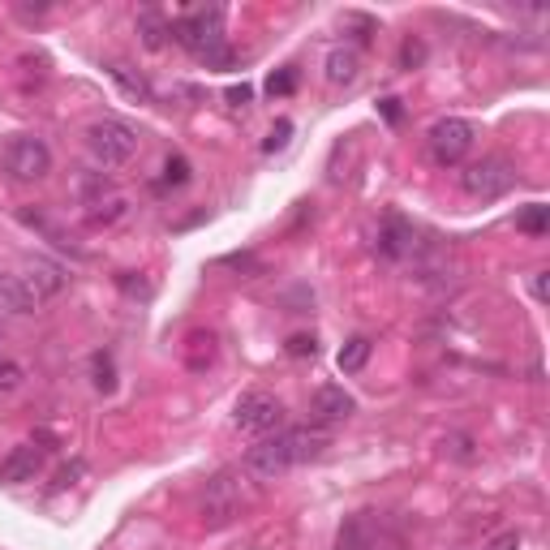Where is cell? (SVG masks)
<instances>
[{"label": "cell", "instance_id": "1", "mask_svg": "<svg viewBox=\"0 0 550 550\" xmlns=\"http://www.w3.org/2000/svg\"><path fill=\"white\" fill-rule=\"evenodd\" d=\"M331 447V430L323 426H293V430H275L267 439H258L250 452H245V469H250L258 482H275L288 469L310 465Z\"/></svg>", "mask_w": 550, "mask_h": 550}, {"label": "cell", "instance_id": "2", "mask_svg": "<svg viewBox=\"0 0 550 550\" xmlns=\"http://www.w3.org/2000/svg\"><path fill=\"white\" fill-rule=\"evenodd\" d=\"M172 39L185 52H194L202 65L211 69H228L233 65V48L224 39V9H194L181 22H172Z\"/></svg>", "mask_w": 550, "mask_h": 550}, {"label": "cell", "instance_id": "3", "mask_svg": "<svg viewBox=\"0 0 550 550\" xmlns=\"http://www.w3.org/2000/svg\"><path fill=\"white\" fill-rule=\"evenodd\" d=\"M86 151L99 168H125L138 151V134L125 121H95L86 129Z\"/></svg>", "mask_w": 550, "mask_h": 550}, {"label": "cell", "instance_id": "4", "mask_svg": "<svg viewBox=\"0 0 550 550\" xmlns=\"http://www.w3.org/2000/svg\"><path fill=\"white\" fill-rule=\"evenodd\" d=\"M0 164H5L13 181H43L52 172V151L35 134H13L5 142V151H0Z\"/></svg>", "mask_w": 550, "mask_h": 550}, {"label": "cell", "instance_id": "5", "mask_svg": "<svg viewBox=\"0 0 550 550\" xmlns=\"http://www.w3.org/2000/svg\"><path fill=\"white\" fill-rule=\"evenodd\" d=\"M430 159L439 168H456V164H465L469 151H473V142H477V129L465 121V117H443V121H434L430 125Z\"/></svg>", "mask_w": 550, "mask_h": 550}, {"label": "cell", "instance_id": "6", "mask_svg": "<svg viewBox=\"0 0 550 550\" xmlns=\"http://www.w3.org/2000/svg\"><path fill=\"white\" fill-rule=\"evenodd\" d=\"M284 422V404L275 400L271 392H245L237 400V413H233V426L241 434H250V439H267L275 434Z\"/></svg>", "mask_w": 550, "mask_h": 550}, {"label": "cell", "instance_id": "7", "mask_svg": "<svg viewBox=\"0 0 550 550\" xmlns=\"http://www.w3.org/2000/svg\"><path fill=\"white\" fill-rule=\"evenodd\" d=\"M460 185H465L469 198H503L516 185V168L508 164V159L490 155V159H482V164H469L465 172H460Z\"/></svg>", "mask_w": 550, "mask_h": 550}, {"label": "cell", "instance_id": "8", "mask_svg": "<svg viewBox=\"0 0 550 550\" xmlns=\"http://www.w3.org/2000/svg\"><path fill=\"white\" fill-rule=\"evenodd\" d=\"M241 482H237V473H215L211 482H207V495H202V520L207 525H228L233 516H241Z\"/></svg>", "mask_w": 550, "mask_h": 550}, {"label": "cell", "instance_id": "9", "mask_svg": "<svg viewBox=\"0 0 550 550\" xmlns=\"http://www.w3.org/2000/svg\"><path fill=\"white\" fill-rule=\"evenodd\" d=\"M383 546H400V542L387 538L383 520L374 512H357L349 525L340 529V542H336V550H383Z\"/></svg>", "mask_w": 550, "mask_h": 550}, {"label": "cell", "instance_id": "10", "mask_svg": "<svg viewBox=\"0 0 550 550\" xmlns=\"http://www.w3.org/2000/svg\"><path fill=\"white\" fill-rule=\"evenodd\" d=\"M353 413H357V400L344 392V387H336V383L318 387V392L310 396V417H314V426H323V430L349 422Z\"/></svg>", "mask_w": 550, "mask_h": 550}, {"label": "cell", "instance_id": "11", "mask_svg": "<svg viewBox=\"0 0 550 550\" xmlns=\"http://www.w3.org/2000/svg\"><path fill=\"white\" fill-rule=\"evenodd\" d=\"M43 469V447L35 443H22V447H13V452L0 460V482H9V486H22V482H35V473Z\"/></svg>", "mask_w": 550, "mask_h": 550}, {"label": "cell", "instance_id": "12", "mask_svg": "<svg viewBox=\"0 0 550 550\" xmlns=\"http://www.w3.org/2000/svg\"><path fill=\"white\" fill-rule=\"evenodd\" d=\"M22 280L31 284V293H35L39 301H48V297H56V293H61V288L69 284V275H65L61 263H52V258H31Z\"/></svg>", "mask_w": 550, "mask_h": 550}, {"label": "cell", "instance_id": "13", "mask_svg": "<svg viewBox=\"0 0 550 550\" xmlns=\"http://www.w3.org/2000/svg\"><path fill=\"white\" fill-rule=\"evenodd\" d=\"M39 306H43V301L31 293V284H26L22 275L0 271V310H9V314H35Z\"/></svg>", "mask_w": 550, "mask_h": 550}, {"label": "cell", "instance_id": "14", "mask_svg": "<svg viewBox=\"0 0 550 550\" xmlns=\"http://www.w3.org/2000/svg\"><path fill=\"white\" fill-rule=\"evenodd\" d=\"M413 250H417L413 224H404L400 215H392V220L383 224V233H379V254H383V258H409Z\"/></svg>", "mask_w": 550, "mask_h": 550}, {"label": "cell", "instance_id": "15", "mask_svg": "<svg viewBox=\"0 0 550 550\" xmlns=\"http://www.w3.org/2000/svg\"><path fill=\"white\" fill-rule=\"evenodd\" d=\"M108 78L121 86V91L129 95V99H138V104H151L155 99V91H151V82L138 74V69H129V65H121V61H108Z\"/></svg>", "mask_w": 550, "mask_h": 550}, {"label": "cell", "instance_id": "16", "mask_svg": "<svg viewBox=\"0 0 550 550\" xmlns=\"http://www.w3.org/2000/svg\"><path fill=\"white\" fill-rule=\"evenodd\" d=\"M357 74H361V56L353 48H336L327 56V82L331 86H349V82H357Z\"/></svg>", "mask_w": 550, "mask_h": 550}, {"label": "cell", "instance_id": "17", "mask_svg": "<svg viewBox=\"0 0 550 550\" xmlns=\"http://www.w3.org/2000/svg\"><path fill=\"white\" fill-rule=\"evenodd\" d=\"M516 228H520V233H529V237H542L550 228V207H546V202H529V207L516 215Z\"/></svg>", "mask_w": 550, "mask_h": 550}, {"label": "cell", "instance_id": "18", "mask_svg": "<svg viewBox=\"0 0 550 550\" xmlns=\"http://www.w3.org/2000/svg\"><path fill=\"white\" fill-rule=\"evenodd\" d=\"M366 361H370V340H366V336H353V340H349V344H344V349H340L336 366H340L344 374H357L361 366H366Z\"/></svg>", "mask_w": 550, "mask_h": 550}, {"label": "cell", "instance_id": "19", "mask_svg": "<svg viewBox=\"0 0 550 550\" xmlns=\"http://www.w3.org/2000/svg\"><path fill=\"white\" fill-rule=\"evenodd\" d=\"M138 35H142V43H147V48H164V35H172V26H164V18H159V13L142 9V13H138Z\"/></svg>", "mask_w": 550, "mask_h": 550}, {"label": "cell", "instance_id": "20", "mask_svg": "<svg viewBox=\"0 0 550 550\" xmlns=\"http://www.w3.org/2000/svg\"><path fill=\"white\" fill-rule=\"evenodd\" d=\"M91 366H95V387H99V392H112V387H117V374H112V357H108V353H95Z\"/></svg>", "mask_w": 550, "mask_h": 550}, {"label": "cell", "instance_id": "21", "mask_svg": "<svg viewBox=\"0 0 550 550\" xmlns=\"http://www.w3.org/2000/svg\"><path fill=\"white\" fill-rule=\"evenodd\" d=\"M164 181H168V185H185V181H190V159H185V155H168Z\"/></svg>", "mask_w": 550, "mask_h": 550}, {"label": "cell", "instance_id": "22", "mask_svg": "<svg viewBox=\"0 0 550 550\" xmlns=\"http://www.w3.org/2000/svg\"><path fill=\"white\" fill-rule=\"evenodd\" d=\"M293 86H297V69L288 65V69H280V74L267 78V95H293Z\"/></svg>", "mask_w": 550, "mask_h": 550}, {"label": "cell", "instance_id": "23", "mask_svg": "<svg viewBox=\"0 0 550 550\" xmlns=\"http://www.w3.org/2000/svg\"><path fill=\"white\" fill-rule=\"evenodd\" d=\"M22 379H26V370L18 361H0V392H18Z\"/></svg>", "mask_w": 550, "mask_h": 550}, {"label": "cell", "instance_id": "24", "mask_svg": "<svg viewBox=\"0 0 550 550\" xmlns=\"http://www.w3.org/2000/svg\"><path fill=\"white\" fill-rule=\"evenodd\" d=\"M288 134H293V121H275V129L267 134V142H263V151L271 155V151H284L288 147Z\"/></svg>", "mask_w": 550, "mask_h": 550}, {"label": "cell", "instance_id": "25", "mask_svg": "<svg viewBox=\"0 0 550 550\" xmlns=\"http://www.w3.org/2000/svg\"><path fill=\"white\" fill-rule=\"evenodd\" d=\"M417 61H422V43H417V39H404V48H400V69H413Z\"/></svg>", "mask_w": 550, "mask_h": 550}, {"label": "cell", "instance_id": "26", "mask_svg": "<svg viewBox=\"0 0 550 550\" xmlns=\"http://www.w3.org/2000/svg\"><path fill=\"white\" fill-rule=\"evenodd\" d=\"M314 349H318V344H314V336H293V340H288V353H293V357H314Z\"/></svg>", "mask_w": 550, "mask_h": 550}, {"label": "cell", "instance_id": "27", "mask_svg": "<svg viewBox=\"0 0 550 550\" xmlns=\"http://www.w3.org/2000/svg\"><path fill=\"white\" fill-rule=\"evenodd\" d=\"M486 550H520V533H516V529H512V533H499V538L490 542Z\"/></svg>", "mask_w": 550, "mask_h": 550}, {"label": "cell", "instance_id": "28", "mask_svg": "<svg viewBox=\"0 0 550 550\" xmlns=\"http://www.w3.org/2000/svg\"><path fill=\"white\" fill-rule=\"evenodd\" d=\"M250 99H254V91H250V86H233V91H228V104H233V108H245V104H250Z\"/></svg>", "mask_w": 550, "mask_h": 550}, {"label": "cell", "instance_id": "29", "mask_svg": "<svg viewBox=\"0 0 550 550\" xmlns=\"http://www.w3.org/2000/svg\"><path fill=\"white\" fill-rule=\"evenodd\" d=\"M383 117L387 121H400V99H383Z\"/></svg>", "mask_w": 550, "mask_h": 550}, {"label": "cell", "instance_id": "30", "mask_svg": "<svg viewBox=\"0 0 550 550\" xmlns=\"http://www.w3.org/2000/svg\"><path fill=\"white\" fill-rule=\"evenodd\" d=\"M533 297H538V301H546V271H538V275H533Z\"/></svg>", "mask_w": 550, "mask_h": 550}]
</instances>
